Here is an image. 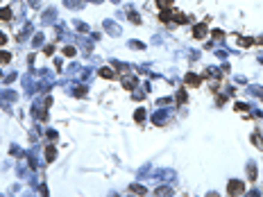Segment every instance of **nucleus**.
<instances>
[{
  "mask_svg": "<svg viewBox=\"0 0 263 197\" xmlns=\"http://www.w3.org/2000/svg\"><path fill=\"white\" fill-rule=\"evenodd\" d=\"M9 16H11L9 9H2V11H0V18H9Z\"/></svg>",
  "mask_w": 263,
  "mask_h": 197,
  "instance_id": "nucleus-3",
  "label": "nucleus"
},
{
  "mask_svg": "<svg viewBox=\"0 0 263 197\" xmlns=\"http://www.w3.org/2000/svg\"><path fill=\"white\" fill-rule=\"evenodd\" d=\"M7 39H5V34H2V32H0V43H5Z\"/></svg>",
  "mask_w": 263,
  "mask_h": 197,
  "instance_id": "nucleus-5",
  "label": "nucleus"
},
{
  "mask_svg": "<svg viewBox=\"0 0 263 197\" xmlns=\"http://www.w3.org/2000/svg\"><path fill=\"white\" fill-rule=\"evenodd\" d=\"M9 61V54H7V52H0V63H7Z\"/></svg>",
  "mask_w": 263,
  "mask_h": 197,
  "instance_id": "nucleus-2",
  "label": "nucleus"
},
{
  "mask_svg": "<svg viewBox=\"0 0 263 197\" xmlns=\"http://www.w3.org/2000/svg\"><path fill=\"white\" fill-rule=\"evenodd\" d=\"M157 2H159V7H166V5H168V0H157Z\"/></svg>",
  "mask_w": 263,
  "mask_h": 197,
  "instance_id": "nucleus-4",
  "label": "nucleus"
},
{
  "mask_svg": "<svg viewBox=\"0 0 263 197\" xmlns=\"http://www.w3.org/2000/svg\"><path fill=\"white\" fill-rule=\"evenodd\" d=\"M229 193H232V195H238V193H243V184L232 181V184H229Z\"/></svg>",
  "mask_w": 263,
  "mask_h": 197,
  "instance_id": "nucleus-1",
  "label": "nucleus"
}]
</instances>
